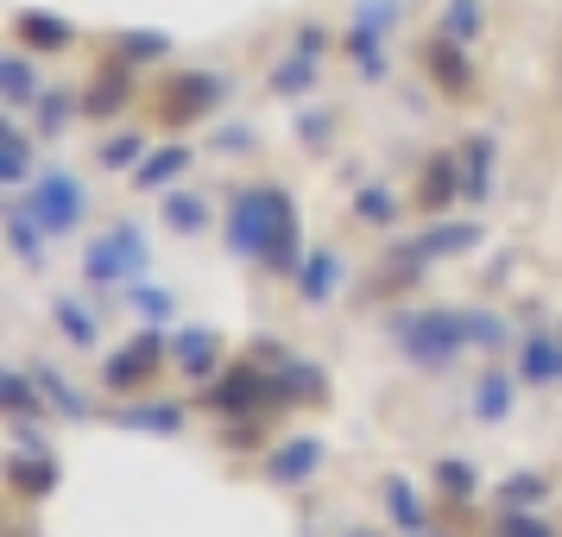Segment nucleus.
<instances>
[{
  "label": "nucleus",
  "mask_w": 562,
  "mask_h": 537,
  "mask_svg": "<svg viewBox=\"0 0 562 537\" xmlns=\"http://www.w3.org/2000/svg\"><path fill=\"white\" fill-rule=\"evenodd\" d=\"M32 380H38L45 405H52L64 424H89V417H95L89 392H82V385H70V373H64V367H52V360H32Z\"/></svg>",
  "instance_id": "obj_23"
},
{
  "label": "nucleus",
  "mask_w": 562,
  "mask_h": 537,
  "mask_svg": "<svg viewBox=\"0 0 562 537\" xmlns=\"http://www.w3.org/2000/svg\"><path fill=\"white\" fill-rule=\"evenodd\" d=\"M102 417L114 430H133V436H183L190 405L183 399H165V392H133L127 405H108Z\"/></svg>",
  "instance_id": "obj_11"
},
{
  "label": "nucleus",
  "mask_w": 562,
  "mask_h": 537,
  "mask_svg": "<svg viewBox=\"0 0 562 537\" xmlns=\"http://www.w3.org/2000/svg\"><path fill=\"white\" fill-rule=\"evenodd\" d=\"M52 329L77 348V355H95L102 348V304H82L70 291H57L52 298Z\"/></svg>",
  "instance_id": "obj_22"
},
{
  "label": "nucleus",
  "mask_w": 562,
  "mask_h": 537,
  "mask_svg": "<svg viewBox=\"0 0 562 537\" xmlns=\"http://www.w3.org/2000/svg\"><path fill=\"white\" fill-rule=\"evenodd\" d=\"M474 45H461V38H442V32H430L424 38V52H417V64L430 70L436 96L442 102H474V89H481V77H474Z\"/></svg>",
  "instance_id": "obj_10"
},
{
  "label": "nucleus",
  "mask_w": 562,
  "mask_h": 537,
  "mask_svg": "<svg viewBox=\"0 0 562 537\" xmlns=\"http://www.w3.org/2000/svg\"><path fill=\"white\" fill-rule=\"evenodd\" d=\"M203 405L215 417H254V411H284L279 405V385H272V367H259L254 355L222 367L215 380L203 385Z\"/></svg>",
  "instance_id": "obj_8"
},
{
  "label": "nucleus",
  "mask_w": 562,
  "mask_h": 537,
  "mask_svg": "<svg viewBox=\"0 0 562 537\" xmlns=\"http://www.w3.org/2000/svg\"><path fill=\"white\" fill-rule=\"evenodd\" d=\"M493 537H562V532L543 518V506H499Z\"/></svg>",
  "instance_id": "obj_38"
},
{
  "label": "nucleus",
  "mask_w": 562,
  "mask_h": 537,
  "mask_svg": "<svg viewBox=\"0 0 562 537\" xmlns=\"http://www.w3.org/2000/svg\"><path fill=\"white\" fill-rule=\"evenodd\" d=\"M165 52H171V38H165V32H114V57L133 64V70H139V64H158Z\"/></svg>",
  "instance_id": "obj_40"
},
{
  "label": "nucleus",
  "mask_w": 562,
  "mask_h": 537,
  "mask_svg": "<svg viewBox=\"0 0 562 537\" xmlns=\"http://www.w3.org/2000/svg\"><path fill=\"white\" fill-rule=\"evenodd\" d=\"M335 108H316V102H304V114H297V139H304V153H329V139H335Z\"/></svg>",
  "instance_id": "obj_42"
},
{
  "label": "nucleus",
  "mask_w": 562,
  "mask_h": 537,
  "mask_svg": "<svg viewBox=\"0 0 562 537\" xmlns=\"http://www.w3.org/2000/svg\"><path fill=\"white\" fill-rule=\"evenodd\" d=\"M45 96V82H38V64H32V52H0V102H7V114H26L32 102Z\"/></svg>",
  "instance_id": "obj_26"
},
{
  "label": "nucleus",
  "mask_w": 562,
  "mask_h": 537,
  "mask_svg": "<svg viewBox=\"0 0 562 537\" xmlns=\"http://www.w3.org/2000/svg\"><path fill=\"white\" fill-rule=\"evenodd\" d=\"M380 500H385V518H392L405 537L424 532V525H436V518H430V500H424V493H417L405 474H385V481H380Z\"/></svg>",
  "instance_id": "obj_30"
},
{
  "label": "nucleus",
  "mask_w": 562,
  "mask_h": 537,
  "mask_svg": "<svg viewBox=\"0 0 562 537\" xmlns=\"http://www.w3.org/2000/svg\"><path fill=\"white\" fill-rule=\"evenodd\" d=\"M7 493H13V506H38V500H52L57 481H64V468H57V449H26V443H13V456H7Z\"/></svg>",
  "instance_id": "obj_12"
},
{
  "label": "nucleus",
  "mask_w": 562,
  "mask_h": 537,
  "mask_svg": "<svg viewBox=\"0 0 562 537\" xmlns=\"http://www.w3.org/2000/svg\"><path fill=\"white\" fill-rule=\"evenodd\" d=\"M323 461H329L323 436H284V443H272V449H266V461H259V481L279 486V493H304V486L323 474Z\"/></svg>",
  "instance_id": "obj_9"
},
{
  "label": "nucleus",
  "mask_w": 562,
  "mask_h": 537,
  "mask_svg": "<svg viewBox=\"0 0 562 537\" xmlns=\"http://www.w3.org/2000/svg\"><path fill=\"white\" fill-rule=\"evenodd\" d=\"M456 158H461V190H468V203H486L499 139H493V133H474V139H461V146H456Z\"/></svg>",
  "instance_id": "obj_29"
},
{
  "label": "nucleus",
  "mask_w": 562,
  "mask_h": 537,
  "mask_svg": "<svg viewBox=\"0 0 562 537\" xmlns=\"http://www.w3.org/2000/svg\"><path fill=\"white\" fill-rule=\"evenodd\" d=\"M329 45H341V38H329V26H323V20H304V26H297V38H291V52L316 57V64L329 57Z\"/></svg>",
  "instance_id": "obj_44"
},
{
  "label": "nucleus",
  "mask_w": 562,
  "mask_h": 537,
  "mask_svg": "<svg viewBox=\"0 0 562 537\" xmlns=\"http://www.w3.org/2000/svg\"><path fill=\"white\" fill-rule=\"evenodd\" d=\"M411 537H456V532H442V525H424V532H411Z\"/></svg>",
  "instance_id": "obj_45"
},
{
  "label": "nucleus",
  "mask_w": 562,
  "mask_h": 537,
  "mask_svg": "<svg viewBox=\"0 0 562 537\" xmlns=\"http://www.w3.org/2000/svg\"><path fill=\"white\" fill-rule=\"evenodd\" d=\"M26 114H32V133L52 146V139H64V133H70V121H82V89H45Z\"/></svg>",
  "instance_id": "obj_27"
},
{
  "label": "nucleus",
  "mask_w": 562,
  "mask_h": 537,
  "mask_svg": "<svg viewBox=\"0 0 562 537\" xmlns=\"http://www.w3.org/2000/svg\"><path fill=\"white\" fill-rule=\"evenodd\" d=\"M468 335H474L481 355H512V348H518V342H512V323L493 304H468Z\"/></svg>",
  "instance_id": "obj_34"
},
{
  "label": "nucleus",
  "mask_w": 562,
  "mask_h": 537,
  "mask_svg": "<svg viewBox=\"0 0 562 537\" xmlns=\"http://www.w3.org/2000/svg\"><path fill=\"white\" fill-rule=\"evenodd\" d=\"M32 146H45V139H38L20 114H7V127H0V183H7V190H26V183L45 171Z\"/></svg>",
  "instance_id": "obj_20"
},
{
  "label": "nucleus",
  "mask_w": 562,
  "mask_h": 537,
  "mask_svg": "<svg viewBox=\"0 0 562 537\" xmlns=\"http://www.w3.org/2000/svg\"><path fill=\"white\" fill-rule=\"evenodd\" d=\"M0 411H7V417H52L45 392L32 380V367H7V373H0Z\"/></svg>",
  "instance_id": "obj_32"
},
{
  "label": "nucleus",
  "mask_w": 562,
  "mask_h": 537,
  "mask_svg": "<svg viewBox=\"0 0 562 537\" xmlns=\"http://www.w3.org/2000/svg\"><path fill=\"white\" fill-rule=\"evenodd\" d=\"M222 355H228V342H222L215 329H178V335H171V367H178L190 385H209V380H215V373L228 367Z\"/></svg>",
  "instance_id": "obj_19"
},
{
  "label": "nucleus",
  "mask_w": 562,
  "mask_h": 537,
  "mask_svg": "<svg viewBox=\"0 0 562 537\" xmlns=\"http://www.w3.org/2000/svg\"><path fill=\"white\" fill-rule=\"evenodd\" d=\"M385 335L398 342V355L424 373H449L461 355H474V335H468V310L449 304H424V310H398Z\"/></svg>",
  "instance_id": "obj_2"
},
{
  "label": "nucleus",
  "mask_w": 562,
  "mask_h": 537,
  "mask_svg": "<svg viewBox=\"0 0 562 537\" xmlns=\"http://www.w3.org/2000/svg\"><path fill=\"white\" fill-rule=\"evenodd\" d=\"M456 203H468V190H461V158L456 153H430L424 158V171L411 183V209H424V215H449Z\"/></svg>",
  "instance_id": "obj_16"
},
{
  "label": "nucleus",
  "mask_w": 562,
  "mask_h": 537,
  "mask_svg": "<svg viewBox=\"0 0 562 537\" xmlns=\"http://www.w3.org/2000/svg\"><path fill=\"white\" fill-rule=\"evenodd\" d=\"M171 367V335H158L153 323L121 342L114 355H102V392L108 399H133V392H153V380Z\"/></svg>",
  "instance_id": "obj_7"
},
{
  "label": "nucleus",
  "mask_w": 562,
  "mask_h": 537,
  "mask_svg": "<svg viewBox=\"0 0 562 537\" xmlns=\"http://www.w3.org/2000/svg\"><path fill=\"white\" fill-rule=\"evenodd\" d=\"M190 165H196V146L190 139H171V146H158V153H146L139 165H133L127 178H133V190H178L183 178H190Z\"/></svg>",
  "instance_id": "obj_21"
},
{
  "label": "nucleus",
  "mask_w": 562,
  "mask_h": 537,
  "mask_svg": "<svg viewBox=\"0 0 562 537\" xmlns=\"http://www.w3.org/2000/svg\"><path fill=\"white\" fill-rule=\"evenodd\" d=\"M133 102H139L133 64H121V57L108 52V64L95 70V77H89V89H82V121H121Z\"/></svg>",
  "instance_id": "obj_13"
},
{
  "label": "nucleus",
  "mask_w": 562,
  "mask_h": 537,
  "mask_svg": "<svg viewBox=\"0 0 562 537\" xmlns=\"http://www.w3.org/2000/svg\"><path fill=\"white\" fill-rule=\"evenodd\" d=\"M518 392H525L518 367H512V360H486L474 392H468V417H474V424H506L512 411H518Z\"/></svg>",
  "instance_id": "obj_14"
},
{
  "label": "nucleus",
  "mask_w": 562,
  "mask_h": 537,
  "mask_svg": "<svg viewBox=\"0 0 562 537\" xmlns=\"http://www.w3.org/2000/svg\"><path fill=\"white\" fill-rule=\"evenodd\" d=\"M222 240L234 259H247L272 279H291L304 259V234H297V203L284 183H240L222 209Z\"/></svg>",
  "instance_id": "obj_1"
},
{
  "label": "nucleus",
  "mask_w": 562,
  "mask_h": 537,
  "mask_svg": "<svg viewBox=\"0 0 562 537\" xmlns=\"http://www.w3.org/2000/svg\"><path fill=\"white\" fill-rule=\"evenodd\" d=\"M310 89H316V57L304 52H284L272 64V77H266V96H279V102H304Z\"/></svg>",
  "instance_id": "obj_33"
},
{
  "label": "nucleus",
  "mask_w": 562,
  "mask_h": 537,
  "mask_svg": "<svg viewBox=\"0 0 562 537\" xmlns=\"http://www.w3.org/2000/svg\"><path fill=\"white\" fill-rule=\"evenodd\" d=\"M146 266H153V240L139 222H108L95 240H89V254H82V279L89 291H121V284H139L146 279Z\"/></svg>",
  "instance_id": "obj_5"
},
{
  "label": "nucleus",
  "mask_w": 562,
  "mask_h": 537,
  "mask_svg": "<svg viewBox=\"0 0 562 537\" xmlns=\"http://www.w3.org/2000/svg\"><path fill=\"white\" fill-rule=\"evenodd\" d=\"M341 537H380V532H367V525H355V532H341Z\"/></svg>",
  "instance_id": "obj_46"
},
{
  "label": "nucleus",
  "mask_w": 562,
  "mask_h": 537,
  "mask_svg": "<svg viewBox=\"0 0 562 537\" xmlns=\"http://www.w3.org/2000/svg\"><path fill=\"white\" fill-rule=\"evenodd\" d=\"M222 102H228V77H215V70H171L153 89L146 108H153V127L183 133V127H196V121H209Z\"/></svg>",
  "instance_id": "obj_6"
},
{
  "label": "nucleus",
  "mask_w": 562,
  "mask_h": 537,
  "mask_svg": "<svg viewBox=\"0 0 562 537\" xmlns=\"http://www.w3.org/2000/svg\"><path fill=\"white\" fill-rule=\"evenodd\" d=\"M348 215H355L360 228H398L405 222V197L392 190V183H360L355 190V203H348Z\"/></svg>",
  "instance_id": "obj_31"
},
{
  "label": "nucleus",
  "mask_w": 562,
  "mask_h": 537,
  "mask_svg": "<svg viewBox=\"0 0 562 537\" xmlns=\"http://www.w3.org/2000/svg\"><path fill=\"white\" fill-rule=\"evenodd\" d=\"M127 304H133V316L139 323H153V329H165L171 316H178V291H165V284H127Z\"/></svg>",
  "instance_id": "obj_37"
},
{
  "label": "nucleus",
  "mask_w": 562,
  "mask_h": 537,
  "mask_svg": "<svg viewBox=\"0 0 562 537\" xmlns=\"http://www.w3.org/2000/svg\"><path fill=\"white\" fill-rule=\"evenodd\" d=\"M436 493H442V506H468V500L481 493L474 461H468V456H442V461H436Z\"/></svg>",
  "instance_id": "obj_36"
},
{
  "label": "nucleus",
  "mask_w": 562,
  "mask_h": 537,
  "mask_svg": "<svg viewBox=\"0 0 562 537\" xmlns=\"http://www.w3.org/2000/svg\"><path fill=\"white\" fill-rule=\"evenodd\" d=\"M341 279H348V259L335 254V247H310V254L297 259V272H291L297 304H304V310H329L335 291H341Z\"/></svg>",
  "instance_id": "obj_17"
},
{
  "label": "nucleus",
  "mask_w": 562,
  "mask_h": 537,
  "mask_svg": "<svg viewBox=\"0 0 562 537\" xmlns=\"http://www.w3.org/2000/svg\"><path fill=\"white\" fill-rule=\"evenodd\" d=\"M0 228H7V247H13V259H20V266H45V254L57 247L52 234L26 215V203H20V197H7V209H0Z\"/></svg>",
  "instance_id": "obj_25"
},
{
  "label": "nucleus",
  "mask_w": 562,
  "mask_h": 537,
  "mask_svg": "<svg viewBox=\"0 0 562 537\" xmlns=\"http://www.w3.org/2000/svg\"><path fill=\"white\" fill-rule=\"evenodd\" d=\"M550 500V474H537V468H518L499 481V506H543Z\"/></svg>",
  "instance_id": "obj_41"
},
{
  "label": "nucleus",
  "mask_w": 562,
  "mask_h": 537,
  "mask_svg": "<svg viewBox=\"0 0 562 537\" xmlns=\"http://www.w3.org/2000/svg\"><path fill=\"white\" fill-rule=\"evenodd\" d=\"M209 153H222V158H254V153H259V127H254V121H228V127L209 133Z\"/></svg>",
  "instance_id": "obj_43"
},
{
  "label": "nucleus",
  "mask_w": 562,
  "mask_h": 537,
  "mask_svg": "<svg viewBox=\"0 0 562 537\" xmlns=\"http://www.w3.org/2000/svg\"><path fill=\"white\" fill-rule=\"evenodd\" d=\"M557 329H562V323H557Z\"/></svg>",
  "instance_id": "obj_47"
},
{
  "label": "nucleus",
  "mask_w": 562,
  "mask_h": 537,
  "mask_svg": "<svg viewBox=\"0 0 562 537\" xmlns=\"http://www.w3.org/2000/svg\"><path fill=\"white\" fill-rule=\"evenodd\" d=\"M436 32H442V38H461V45H481L486 7H481V0H442V13H436Z\"/></svg>",
  "instance_id": "obj_35"
},
{
  "label": "nucleus",
  "mask_w": 562,
  "mask_h": 537,
  "mask_svg": "<svg viewBox=\"0 0 562 537\" xmlns=\"http://www.w3.org/2000/svg\"><path fill=\"white\" fill-rule=\"evenodd\" d=\"M146 153H153L146 133H108L102 146H95V165H102V171H133Z\"/></svg>",
  "instance_id": "obj_39"
},
{
  "label": "nucleus",
  "mask_w": 562,
  "mask_h": 537,
  "mask_svg": "<svg viewBox=\"0 0 562 537\" xmlns=\"http://www.w3.org/2000/svg\"><path fill=\"white\" fill-rule=\"evenodd\" d=\"M398 20H405V0H355V20H348L335 52L355 64L360 82L392 77V32H398Z\"/></svg>",
  "instance_id": "obj_4"
},
{
  "label": "nucleus",
  "mask_w": 562,
  "mask_h": 537,
  "mask_svg": "<svg viewBox=\"0 0 562 537\" xmlns=\"http://www.w3.org/2000/svg\"><path fill=\"white\" fill-rule=\"evenodd\" d=\"M7 197H20L26 215L52 234V240H70V234H82V222H89V183H82L70 165H45L26 190H7Z\"/></svg>",
  "instance_id": "obj_3"
},
{
  "label": "nucleus",
  "mask_w": 562,
  "mask_h": 537,
  "mask_svg": "<svg viewBox=\"0 0 562 537\" xmlns=\"http://www.w3.org/2000/svg\"><path fill=\"white\" fill-rule=\"evenodd\" d=\"M512 367H518V380L531 385V392H557L562 385V329H543L537 323L531 335H518Z\"/></svg>",
  "instance_id": "obj_15"
},
{
  "label": "nucleus",
  "mask_w": 562,
  "mask_h": 537,
  "mask_svg": "<svg viewBox=\"0 0 562 537\" xmlns=\"http://www.w3.org/2000/svg\"><path fill=\"white\" fill-rule=\"evenodd\" d=\"M158 222L178 234V240H203V234L215 228V203H209V197H196V190H165Z\"/></svg>",
  "instance_id": "obj_24"
},
{
  "label": "nucleus",
  "mask_w": 562,
  "mask_h": 537,
  "mask_svg": "<svg viewBox=\"0 0 562 537\" xmlns=\"http://www.w3.org/2000/svg\"><path fill=\"white\" fill-rule=\"evenodd\" d=\"M481 240H486L481 222H430V228L417 234L411 247H417L424 259H461V254H474Z\"/></svg>",
  "instance_id": "obj_28"
},
{
  "label": "nucleus",
  "mask_w": 562,
  "mask_h": 537,
  "mask_svg": "<svg viewBox=\"0 0 562 537\" xmlns=\"http://www.w3.org/2000/svg\"><path fill=\"white\" fill-rule=\"evenodd\" d=\"M13 45L32 52V57H70L77 52V26L57 20V13H45V7H20V13H13Z\"/></svg>",
  "instance_id": "obj_18"
}]
</instances>
